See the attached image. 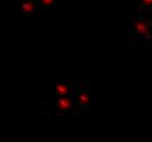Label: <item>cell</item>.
<instances>
[{"mask_svg": "<svg viewBox=\"0 0 152 142\" xmlns=\"http://www.w3.org/2000/svg\"><path fill=\"white\" fill-rule=\"evenodd\" d=\"M134 28H135L136 32L138 33V35H141V36H149L150 35V26L148 25V23H145L143 21H137L135 22L134 24Z\"/></svg>", "mask_w": 152, "mask_h": 142, "instance_id": "obj_1", "label": "cell"}, {"mask_svg": "<svg viewBox=\"0 0 152 142\" xmlns=\"http://www.w3.org/2000/svg\"><path fill=\"white\" fill-rule=\"evenodd\" d=\"M57 107L60 109V111H67V109H70L72 107V102L70 98H67V97H61L59 98L58 102H57Z\"/></svg>", "mask_w": 152, "mask_h": 142, "instance_id": "obj_2", "label": "cell"}, {"mask_svg": "<svg viewBox=\"0 0 152 142\" xmlns=\"http://www.w3.org/2000/svg\"><path fill=\"white\" fill-rule=\"evenodd\" d=\"M56 93L59 94L60 96H65L67 94L69 93V87H67V84L65 83H58L55 87Z\"/></svg>", "mask_w": 152, "mask_h": 142, "instance_id": "obj_3", "label": "cell"}, {"mask_svg": "<svg viewBox=\"0 0 152 142\" xmlns=\"http://www.w3.org/2000/svg\"><path fill=\"white\" fill-rule=\"evenodd\" d=\"M36 9V4L33 1H28L22 4V10L24 11L25 13H31Z\"/></svg>", "mask_w": 152, "mask_h": 142, "instance_id": "obj_4", "label": "cell"}, {"mask_svg": "<svg viewBox=\"0 0 152 142\" xmlns=\"http://www.w3.org/2000/svg\"><path fill=\"white\" fill-rule=\"evenodd\" d=\"M77 100L79 102V104L81 105H88L90 103V96H89V94L86 93V92H83V93H80L77 97Z\"/></svg>", "mask_w": 152, "mask_h": 142, "instance_id": "obj_5", "label": "cell"}, {"mask_svg": "<svg viewBox=\"0 0 152 142\" xmlns=\"http://www.w3.org/2000/svg\"><path fill=\"white\" fill-rule=\"evenodd\" d=\"M42 6L44 7H49V6H53L54 4V0H39Z\"/></svg>", "mask_w": 152, "mask_h": 142, "instance_id": "obj_6", "label": "cell"}, {"mask_svg": "<svg viewBox=\"0 0 152 142\" xmlns=\"http://www.w3.org/2000/svg\"><path fill=\"white\" fill-rule=\"evenodd\" d=\"M142 4H145V7H150L152 4V0H142Z\"/></svg>", "mask_w": 152, "mask_h": 142, "instance_id": "obj_7", "label": "cell"}]
</instances>
